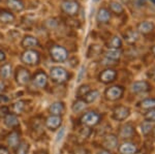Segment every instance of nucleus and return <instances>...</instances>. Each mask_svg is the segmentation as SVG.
I'll list each match as a JSON object with an SVG mask.
<instances>
[{
  "instance_id": "obj_33",
  "label": "nucleus",
  "mask_w": 155,
  "mask_h": 154,
  "mask_svg": "<svg viewBox=\"0 0 155 154\" xmlns=\"http://www.w3.org/2000/svg\"><path fill=\"white\" fill-rule=\"evenodd\" d=\"M11 73H12V66L9 64H4L1 68H0V76L2 78L6 79L11 76Z\"/></svg>"
},
{
  "instance_id": "obj_9",
  "label": "nucleus",
  "mask_w": 155,
  "mask_h": 154,
  "mask_svg": "<svg viewBox=\"0 0 155 154\" xmlns=\"http://www.w3.org/2000/svg\"><path fill=\"white\" fill-rule=\"evenodd\" d=\"M130 115V110L125 106H118L113 111V118L116 121H123Z\"/></svg>"
},
{
  "instance_id": "obj_45",
  "label": "nucleus",
  "mask_w": 155,
  "mask_h": 154,
  "mask_svg": "<svg viewBox=\"0 0 155 154\" xmlns=\"http://www.w3.org/2000/svg\"><path fill=\"white\" fill-rule=\"evenodd\" d=\"M122 2H123V3H129V2H130V0H121Z\"/></svg>"
},
{
  "instance_id": "obj_37",
  "label": "nucleus",
  "mask_w": 155,
  "mask_h": 154,
  "mask_svg": "<svg viewBox=\"0 0 155 154\" xmlns=\"http://www.w3.org/2000/svg\"><path fill=\"white\" fill-rule=\"evenodd\" d=\"M64 133H65V129H64L63 127L60 128V130L58 131V133H57V136H56V142H59V141L62 140V138H63V136H64Z\"/></svg>"
},
{
  "instance_id": "obj_18",
  "label": "nucleus",
  "mask_w": 155,
  "mask_h": 154,
  "mask_svg": "<svg viewBox=\"0 0 155 154\" xmlns=\"http://www.w3.org/2000/svg\"><path fill=\"white\" fill-rule=\"evenodd\" d=\"M6 5L11 11L20 12L25 8V5L22 0H6Z\"/></svg>"
},
{
  "instance_id": "obj_7",
  "label": "nucleus",
  "mask_w": 155,
  "mask_h": 154,
  "mask_svg": "<svg viewBox=\"0 0 155 154\" xmlns=\"http://www.w3.org/2000/svg\"><path fill=\"white\" fill-rule=\"evenodd\" d=\"M124 89L123 87L121 86H112L110 88H107L106 91H104V96L107 100H117V99L121 98L122 95H123Z\"/></svg>"
},
{
  "instance_id": "obj_14",
  "label": "nucleus",
  "mask_w": 155,
  "mask_h": 154,
  "mask_svg": "<svg viewBox=\"0 0 155 154\" xmlns=\"http://www.w3.org/2000/svg\"><path fill=\"white\" fill-rule=\"evenodd\" d=\"M150 88L149 84L146 81H137L134 83H132L131 85V91L134 93H141V92H146Z\"/></svg>"
},
{
  "instance_id": "obj_1",
  "label": "nucleus",
  "mask_w": 155,
  "mask_h": 154,
  "mask_svg": "<svg viewBox=\"0 0 155 154\" xmlns=\"http://www.w3.org/2000/svg\"><path fill=\"white\" fill-rule=\"evenodd\" d=\"M50 78L54 83L63 84L68 80V73L61 66H54L50 70Z\"/></svg>"
},
{
  "instance_id": "obj_13",
  "label": "nucleus",
  "mask_w": 155,
  "mask_h": 154,
  "mask_svg": "<svg viewBox=\"0 0 155 154\" xmlns=\"http://www.w3.org/2000/svg\"><path fill=\"white\" fill-rule=\"evenodd\" d=\"M38 44H39L38 39L32 35H26L21 41V46L23 47L24 49H27V50L34 48V47H37Z\"/></svg>"
},
{
  "instance_id": "obj_24",
  "label": "nucleus",
  "mask_w": 155,
  "mask_h": 154,
  "mask_svg": "<svg viewBox=\"0 0 155 154\" xmlns=\"http://www.w3.org/2000/svg\"><path fill=\"white\" fill-rule=\"evenodd\" d=\"M106 57L107 60H110V61H117L120 59L121 57V51L119 49H109L106 52Z\"/></svg>"
},
{
  "instance_id": "obj_27",
  "label": "nucleus",
  "mask_w": 155,
  "mask_h": 154,
  "mask_svg": "<svg viewBox=\"0 0 155 154\" xmlns=\"http://www.w3.org/2000/svg\"><path fill=\"white\" fill-rule=\"evenodd\" d=\"M109 49H120L122 47V41L119 36H113L107 44Z\"/></svg>"
},
{
  "instance_id": "obj_43",
  "label": "nucleus",
  "mask_w": 155,
  "mask_h": 154,
  "mask_svg": "<svg viewBox=\"0 0 155 154\" xmlns=\"http://www.w3.org/2000/svg\"><path fill=\"white\" fill-rule=\"evenodd\" d=\"M97 154H111V152L107 151V150H101V151H99Z\"/></svg>"
},
{
  "instance_id": "obj_10",
  "label": "nucleus",
  "mask_w": 155,
  "mask_h": 154,
  "mask_svg": "<svg viewBox=\"0 0 155 154\" xmlns=\"http://www.w3.org/2000/svg\"><path fill=\"white\" fill-rule=\"evenodd\" d=\"M117 77V71L113 68H107L102 70L99 74V81L104 84H110L115 81Z\"/></svg>"
},
{
  "instance_id": "obj_23",
  "label": "nucleus",
  "mask_w": 155,
  "mask_h": 154,
  "mask_svg": "<svg viewBox=\"0 0 155 154\" xmlns=\"http://www.w3.org/2000/svg\"><path fill=\"white\" fill-rule=\"evenodd\" d=\"M104 145L106 148L110 149V150H113V149H115L118 146V139L114 135L107 136L104 141Z\"/></svg>"
},
{
  "instance_id": "obj_16",
  "label": "nucleus",
  "mask_w": 155,
  "mask_h": 154,
  "mask_svg": "<svg viewBox=\"0 0 155 154\" xmlns=\"http://www.w3.org/2000/svg\"><path fill=\"white\" fill-rule=\"evenodd\" d=\"M137 152V148L134 144L126 142L123 143L119 147V153L120 154H136Z\"/></svg>"
},
{
  "instance_id": "obj_2",
  "label": "nucleus",
  "mask_w": 155,
  "mask_h": 154,
  "mask_svg": "<svg viewBox=\"0 0 155 154\" xmlns=\"http://www.w3.org/2000/svg\"><path fill=\"white\" fill-rule=\"evenodd\" d=\"M50 56L55 62H64L68 57V52L64 47L55 44L50 48Z\"/></svg>"
},
{
  "instance_id": "obj_4",
  "label": "nucleus",
  "mask_w": 155,
  "mask_h": 154,
  "mask_svg": "<svg viewBox=\"0 0 155 154\" xmlns=\"http://www.w3.org/2000/svg\"><path fill=\"white\" fill-rule=\"evenodd\" d=\"M15 78H16V82L20 86H27L31 82V74L27 68L20 66L17 68Z\"/></svg>"
},
{
  "instance_id": "obj_8",
  "label": "nucleus",
  "mask_w": 155,
  "mask_h": 154,
  "mask_svg": "<svg viewBox=\"0 0 155 154\" xmlns=\"http://www.w3.org/2000/svg\"><path fill=\"white\" fill-rule=\"evenodd\" d=\"M31 82L33 86H35L38 89H44L48 85V76L45 71L38 70L33 76V79H31Z\"/></svg>"
},
{
  "instance_id": "obj_47",
  "label": "nucleus",
  "mask_w": 155,
  "mask_h": 154,
  "mask_svg": "<svg viewBox=\"0 0 155 154\" xmlns=\"http://www.w3.org/2000/svg\"><path fill=\"white\" fill-rule=\"evenodd\" d=\"M92 1H93V2H98L99 0H92Z\"/></svg>"
},
{
  "instance_id": "obj_30",
  "label": "nucleus",
  "mask_w": 155,
  "mask_h": 154,
  "mask_svg": "<svg viewBox=\"0 0 155 154\" xmlns=\"http://www.w3.org/2000/svg\"><path fill=\"white\" fill-rule=\"evenodd\" d=\"M87 103H85L84 100H82V99H78L77 101H74V105H72V111H74V113H80V112H82L84 110L85 108H86Z\"/></svg>"
},
{
  "instance_id": "obj_48",
  "label": "nucleus",
  "mask_w": 155,
  "mask_h": 154,
  "mask_svg": "<svg viewBox=\"0 0 155 154\" xmlns=\"http://www.w3.org/2000/svg\"><path fill=\"white\" fill-rule=\"evenodd\" d=\"M151 1H152V2H153V3L155 4V0H151Z\"/></svg>"
},
{
  "instance_id": "obj_25",
  "label": "nucleus",
  "mask_w": 155,
  "mask_h": 154,
  "mask_svg": "<svg viewBox=\"0 0 155 154\" xmlns=\"http://www.w3.org/2000/svg\"><path fill=\"white\" fill-rule=\"evenodd\" d=\"M99 96V91L97 90H90L88 93L85 94L83 96V100L85 101L86 103H94Z\"/></svg>"
},
{
  "instance_id": "obj_19",
  "label": "nucleus",
  "mask_w": 155,
  "mask_h": 154,
  "mask_svg": "<svg viewBox=\"0 0 155 154\" xmlns=\"http://www.w3.org/2000/svg\"><path fill=\"white\" fill-rule=\"evenodd\" d=\"M6 142L8 144V146H11L12 148H17L19 146L20 142V133L17 130H14L7 136Z\"/></svg>"
},
{
  "instance_id": "obj_12",
  "label": "nucleus",
  "mask_w": 155,
  "mask_h": 154,
  "mask_svg": "<svg viewBox=\"0 0 155 154\" xmlns=\"http://www.w3.org/2000/svg\"><path fill=\"white\" fill-rule=\"evenodd\" d=\"M153 30H154V24L149 21L141 22V23H139L137 26V31L141 34H144V35L151 33Z\"/></svg>"
},
{
  "instance_id": "obj_6",
  "label": "nucleus",
  "mask_w": 155,
  "mask_h": 154,
  "mask_svg": "<svg viewBox=\"0 0 155 154\" xmlns=\"http://www.w3.org/2000/svg\"><path fill=\"white\" fill-rule=\"evenodd\" d=\"M99 120H101V115L93 111L87 112L81 117V123L86 126H95L96 124H98Z\"/></svg>"
},
{
  "instance_id": "obj_28",
  "label": "nucleus",
  "mask_w": 155,
  "mask_h": 154,
  "mask_svg": "<svg viewBox=\"0 0 155 154\" xmlns=\"http://www.w3.org/2000/svg\"><path fill=\"white\" fill-rule=\"evenodd\" d=\"M143 110H153L155 109V98H146L140 103Z\"/></svg>"
},
{
  "instance_id": "obj_42",
  "label": "nucleus",
  "mask_w": 155,
  "mask_h": 154,
  "mask_svg": "<svg viewBox=\"0 0 155 154\" xmlns=\"http://www.w3.org/2000/svg\"><path fill=\"white\" fill-rule=\"evenodd\" d=\"M4 60H5V54H4V52L0 51V62Z\"/></svg>"
},
{
  "instance_id": "obj_44",
  "label": "nucleus",
  "mask_w": 155,
  "mask_h": 154,
  "mask_svg": "<svg viewBox=\"0 0 155 154\" xmlns=\"http://www.w3.org/2000/svg\"><path fill=\"white\" fill-rule=\"evenodd\" d=\"M3 100H7V99L4 97V96H2V95H0V103H1V101H3Z\"/></svg>"
},
{
  "instance_id": "obj_39",
  "label": "nucleus",
  "mask_w": 155,
  "mask_h": 154,
  "mask_svg": "<svg viewBox=\"0 0 155 154\" xmlns=\"http://www.w3.org/2000/svg\"><path fill=\"white\" fill-rule=\"evenodd\" d=\"M0 154H11L8 151V149L3 146H0Z\"/></svg>"
},
{
  "instance_id": "obj_49",
  "label": "nucleus",
  "mask_w": 155,
  "mask_h": 154,
  "mask_svg": "<svg viewBox=\"0 0 155 154\" xmlns=\"http://www.w3.org/2000/svg\"><path fill=\"white\" fill-rule=\"evenodd\" d=\"M154 136H155V129H154Z\"/></svg>"
},
{
  "instance_id": "obj_36",
  "label": "nucleus",
  "mask_w": 155,
  "mask_h": 154,
  "mask_svg": "<svg viewBox=\"0 0 155 154\" xmlns=\"http://www.w3.org/2000/svg\"><path fill=\"white\" fill-rule=\"evenodd\" d=\"M90 91V87L88 85H83V86H81L79 89H78V96L79 97H83V96L85 95V94H87Z\"/></svg>"
},
{
  "instance_id": "obj_20",
  "label": "nucleus",
  "mask_w": 155,
  "mask_h": 154,
  "mask_svg": "<svg viewBox=\"0 0 155 154\" xmlns=\"http://www.w3.org/2000/svg\"><path fill=\"white\" fill-rule=\"evenodd\" d=\"M134 135V127L130 123H126L120 128V136L123 139H129Z\"/></svg>"
},
{
  "instance_id": "obj_40",
  "label": "nucleus",
  "mask_w": 155,
  "mask_h": 154,
  "mask_svg": "<svg viewBox=\"0 0 155 154\" xmlns=\"http://www.w3.org/2000/svg\"><path fill=\"white\" fill-rule=\"evenodd\" d=\"M87 153V150L84 148H79L74 151V154H86Z\"/></svg>"
},
{
  "instance_id": "obj_29",
  "label": "nucleus",
  "mask_w": 155,
  "mask_h": 154,
  "mask_svg": "<svg viewBox=\"0 0 155 154\" xmlns=\"http://www.w3.org/2000/svg\"><path fill=\"white\" fill-rule=\"evenodd\" d=\"M110 9L112 12L116 15H122L124 12V8L119 2L117 1H111L110 2Z\"/></svg>"
},
{
  "instance_id": "obj_21",
  "label": "nucleus",
  "mask_w": 155,
  "mask_h": 154,
  "mask_svg": "<svg viewBox=\"0 0 155 154\" xmlns=\"http://www.w3.org/2000/svg\"><path fill=\"white\" fill-rule=\"evenodd\" d=\"M4 124L7 126L8 128H15L17 126H19V119L15 114H7V115L4 116Z\"/></svg>"
},
{
  "instance_id": "obj_34",
  "label": "nucleus",
  "mask_w": 155,
  "mask_h": 154,
  "mask_svg": "<svg viewBox=\"0 0 155 154\" xmlns=\"http://www.w3.org/2000/svg\"><path fill=\"white\" fill-rule=\"evenodd\" d=\"M141 130L144 136H148L152 131V125L150 122H144L141 124Z\"/></svg>"
},
{
  "instance_id": "obj_5",
  "label": "nucleus",
  "mask_w": 155,
  "mask_h": 154,
  "mask_svg": "<svg viewBox=\"0 0 155 154\" xmlns=\"http://www.w3.org/2000/svg\"><path fill=\"white\" fill-rule=\"evenodd\" d=\"M61 9L68 17H74L80 11V4L74 0H64L61 3Z\"/></svg>"
},
{
  "instance_id": "obj_38",
  "label": "nucleus",
  "mask_w": 155,
  "mask_h": 154,
  "mask_svg": "<svg viewBox=\"0 0 155 154\" xmlns=\"http://www.w3.org/2000/svg\"><path fill=\"white\" fill-rule=\"evenodd\" d=\"M85 74H86V68L84 67V66H82L81 69H80V73H79V77H78V82H81L82 80H83Z\"/></svg>"
},
{
  "instance_id": "obj_22",
  "label": "nucleus",
  "mask_w": 155,
  "mask_h": 154,
  "mask_svg": "<svg viewBox=\"0 0 155 154\" xmlns=\"http://www.w3.org/2000/svg\"><path fill=\"white\" fill-rule=\"evenodd\" d=\"M110 19H111V14H110V11H107V8H101L97 12V16H96V20L98 23H101V24H106L107 22L110 21Z\"/></svg>"
},
{
  "instance_id": "obj_46",
  "label": "nucleus",
  "mask_w": 155,
  "mask_h": 154,
  "mask_svg": "<svg viewBox=\"0 0 155 154\" xmlns=\"http://www.w3.org/2000/svg\"><path fill=\"white\" fill-rule=\"evenodd\" d=\"M151 51H152V54H153V55L155 56V46L151 49Z\"/></svg>"
},
{
  "instance_id": "obj_17",
  "label": "nucleus",
  "mask_w": 155,
  "mask_h": 154,
  "mask_svg": "<svg viewBox=\"0 0 155 154\" xmlns=\"http://www.w3.org/2000/svg\"><path fill=\"white\" fill-rule=\"evenodd\" d=\"M16 17L11 11L5 9H0V23L2 24H12L15 22Z\"/></svg>"
},
{
  "instance_id": "obj_31",
  "label": "nucleus",
  "mask_w": 155,
  "mask_h": 154,
  "mask_svg": "<svg viewBox=\"0 0 155 154\" xmlns=\"http://www.w3.org/2000/svg\"><path fill=\"white\" fill-rule=\"evenodd\" d=\"M29 151V144L25 141H22L19 146L16 148V154H28Z\"/></svg>"
},
{
  "instance_id": "obj_35",
  "label": "nucleus",
  "mask_w": 155,
  "mask_h": 154,
  "mask_svg": "<svg viewBox=\"0 0 155 154\" xmlns=\"http://www.w3.org/2000/svg\"><path fill=\"white\" fill-rule=\"evenodd\" d=\"M145 119L147 120V122H155V110H149L147 112L146 114H145Z\"/></svg>"
},
{
  "instance_id": "obj_41",
  "label": "nucleus",
  "mask_w": 155,
  "mask_h": 154,
  "mask_svg": "<svg viewBox=\"0 0 155 154\" xmlns=\"http://www.w3.org/2000/svg\"><path fill=\"white\" fill-rule=\"evenodd\" d=\"M4 90H5V84H4L2 81H0V93L3 92Z\"/></svg>"
},
{
  "instance_id": "obj_15",
  "label": "nucleus",
  "mask_w": 155,
  "mask_h": 154,
  "mask_svg": "<svg viewBox=\"0 0 155 154\" xmlns=\"http://www.w3.org/2000/svg\"><path fill=\"white\" fill-rule=\"evenodd\" d=\"M64 109H65V106H64V103L62 101H56V103H53L49 106V112L51 115L60 116L63 114Z\"/></svg>"
},
{
  "instance_id": "obj_11",
  "label": "nucleus",
  "mask_w": 155,
  "mask_h": 154,
  "mask_svg": "<svg viewBox=\"0 0 155 154\" xmlns=\"http://www.w3.org/2000/svg\"><path fill=\"white\" fill-rule=\"evenodd\" d=\"M61 124H62L61 116H54V115H50L46 119V122H45L46 127L50 130L58 129V128H60V126H61Z\"/></svg>"
},
{
  "instance_id": "obj_3",
  "label": "nucleus",
  "mask_w": 155,
  "mask_h": 154,
  "mask_svg": "<svg viewBox=\"0 0 155 154\" xmlns=\"http://www.w3.org/2000/svg\"><path fill=\"white\" fill-rule=\"evenodd\" d=\"M39 60H41V56L35 50H26L21 55V61L27 65H36L39 63Z\"/></svg>"
},
{
  "instance_id": "obj_32",
  "label": "nucleus",
  "mask_w": 155,
  "mask_h": 154,
  "mask_svg": "<svg viewBox=\"0 0 155 154\" xmlns=\"http://www.w3.org/2000/svg\"><path fill=\"white\" fill-rule=\"evenodd\" d=\"M25 103H26V101H24V100H19V101H17V103H15L14 105H12V111H14V113L15 114L23 113L25 106H26Z\"/></svg>"
},
{
  "instance_id": "obj_26",
  "label": "nucleus",
  "mask_w": 155,
  "mask_h": 154,
  "mask_svg": "<svg viewBox=\"0 0 155 154\" xmlns=\"http://www.w3.org/2000/svg\"><path fill=\"white\" fill-rule=\"evenodd\" d=\"M124 38L128 44H134L139 39V32L134 30H128L124 33Z\"/></svg>"
}]
</instances>
